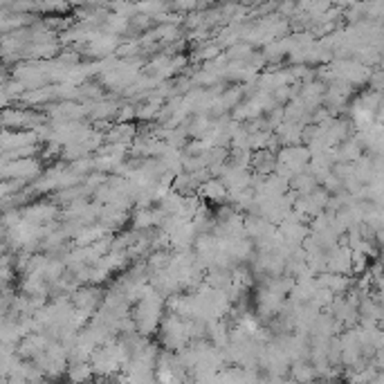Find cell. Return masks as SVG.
<instances>
[{
	"mask_svg": "<svg viewBox=\"0 0 384 384\" xmlns=\"http://www.w3.org/2000/svg\"><path fill=\"white\" fill-rule=\"evenodd\" d=\"M66 375L70 384H93V366L90 362H68Z\"/></svg>",
	"mask_w": 384,
	"mask_h": 384,
	"instance_id": "6da1fadb",
	"label": "cell"
},
{
	"mask_svg": "<svg viewBox=\"0 0 384 384\" xmlns=\"http://www.w3.org/2000/svg\"><path fill=\"white\" fill-rule=\"evenodd\" d=\"M200 195H204L207 200H213V202H225L227 200V189L222 186V182L218 177H209V180H204L200 186H198Z\"/></svg>",
	"mask_w": 384,
	"mask_h": 384,
	"instance_id": "7a4b0ae2",
	"label": "cell"
},
{
	"mask_svg": "<svg viewBox=\"0 0 384 384\" xmlns=\"http://www.w3.org/2000/svg\"><path fill=\"white\" fill-rule=\"evenodd\" d=\"M28 384H48L46 380H39V382H28Z\"/></svg>",
	"mask_w": 384,
	"mask_h": 384,
	"instance_id": "3957f363",
	"label": "cell"
}]
</instances>
